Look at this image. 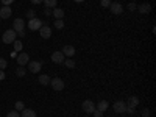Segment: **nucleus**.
<instances>
[{
    "mask_svg": "<svg viewBox=\"0 0 156 117\" xmlns=\"http://www.w3.org/2000/svg\"><path fill=\"white\" fill-rule=\"evenodd\" d=\"M16 37H17V33L14 30H6L3 34H2V41L5 44H12L16 41Z\"/></svg>",
    "mask_w": 156,
    "mask_h": 117,
    "instance_id": "1",
    "label": "nucleus"
},
{
    "mask_svg": "<svg viewBox=\"0 0 156 117\" xmlns=\"http://www.w3.org/2000/svg\"><path fill=\"white\" fill-rule=\"evenodd\" d=\"M27 25H28V28H30L31 31H39V28L44 25V22H42L41 19H37V17H33V19H28Z\"/></svg>",
    "mask_w": 156,
    "mask_h": 117,
    "instance_id": "2",
    "label": "nucleus"
},
{
    "mask_svg": "<svg viewBox=\"0 0 156 117\" xmlns=\"http://www.w3.org/2000/svg\"><path fill=\"white\" fill-rule=\"evenodd\" d=\"M81 106H83V111H84L86 114H92V112L95 111V103H94L92 100H84Z\"/></svg>",
    "mask_w": 156,
    "mask_h": 117,
    "instance_id": "3",
    "label": "nucleus"
},
{
    "mask_svg": "<svg viewBox=\"0 0 156 117\" xmlns=\"http://www.w3.org/2000/svg\"><path fill=\"white\" fill-rule=\"evenodd\" d=\"M112 109L117 112V114H123L126 111V103L123 100H117L114 105H112Z\"/></svg>",
    "mask_w": 156,
    "mask_h": 117,
    "instance_id": "4",
    "label": "nucleus"
},
{
    "mask_svg": "<svg viewBox=\"0 0 156 117\" xmlns=\"http://www.w3.org/2000/svg\"><path fill=\"white\" fill-rule=\"evenodd\" d=\"M23 28H25V22L22 19H14V22H12V30L19 34L23 31Z\"/></svg>",
    "mask_w": 156,
    "mask_h": 117,
    "instance_id": "5",
    "label": "nucleus"
},
{
    "mask_svg": "<svg viewBox=\"0 0 156 117\" xmlns=\"http://www.w3.org/2000/svg\"><path fill=\"white\" fill-rule=\"evenodd\" d=\"M28 70L33 72V73H37V72H41V67H42V62H39V61H30L28 64Z\"/></svg>",
    "mask_w": 156,
    "mask_h": 117,
    "instance_id": "6",
    "label": "nucleus"
},
{
    "mask_svg": "<svg viewBox=\"0 0 156 117\" xmlns=\"http://www.w3.org/2000/svg\"><path fill=\"white\" fill-rule=\"evenodd\" d=\"M109 11L112 12V14H122V11H123V6L119 3V2H111V5H109Z\"/></svg>",
    "mask_w": 156,
    "mask_h": 117,
    "instance_id": "7",
    "label": "nucleus"
},
{
    "mask_svg": "<svg viewBox=\"0 0 156 117\" xmlns=\"http://www.w3.org/2000/svg\"><path fill=\"white\" fill-rule=\"evenodd\" d=\"M64 59H66V56H64L62 51H53V53H51V61L55 64H62Z\"/></svg>",
    "mask_w": 156,
    "mask_h": 117,
    "instance_id": "8",
    "label": "nucleus"
},
{
    "mask_svg": "<svg viewBox=\"0 0 156 117\" xmlns=\"http://www.w3.org/2000/svg\"><path fill=\"white\" fill-rule=\"evenodd\" d=\"M28 62H30V56H28V53H25V51H20L19 56H17V64H19V66H27Z\"/></svg>",
    "mask_w": 156,
    "mask_h": 117,
    "instance_id": "9",
    "label": "nucleus"
},
{
    "mask_svg": "<svg viewBox=\"0 0 156 117\" xmlns=\"http://www.w3.org/2000/svg\"><path fill=\"white\" fill-rule=\"evenodd\" d=\"M50 86L55 90H62L64 89V81L61 80V78H53V80L50 81Z\"/></svg>",
    "mask_w": 156,
    "mask_h": 117,
    "instance_id": "10",
    "label": "nucleus"
},
{
    "mask_svg": "<svg viewBox=\"0 0 156 117\" xmlns=\"http://www.w3.org/2000/svg\"><path fill=\"white\" fill-rule=\"evenodd\" d=\"M39 33H41V37H44V39L51 37V28L48 27V25H42V27L39 28Z\"/></svg>",
    "mask_w": 156,
    "mask_h": 117,
    "instance_id": "11",
    "label": "nucleus"
},
{
    "mask_svg": "<svg viewBox=\"0 0 156 117\" xmlns=\"http://www.w3.org/2000/svg\"><path fill=\"white\" fill-rule=\"evenodd\" d=\"M12 14L11 6H2L0 8V19H9Z\"/></svg>",
    "mask_w": 156,
    "mask_h": 117,
    "instance_id": "12",
    "label": "nucleus"
},
{
    "mask_svg": "<svg viewBox=\"0 0 156 117\" xmlns=\"http://www.w3.org/2000/svg\"><path fill=\"white\" fill-rule=\"evenodd\" d=\"M62 53H64V56L72 58V56L75 55V47H72V45H64V47H62Z\"/></svg>",
    "mask_w": 156,
    "mask_h": 117,
    "instance_id": "13",
    "label": "nucleus"
},
{
    "mask_svg": "<svg viewBox=\"0 0 156 117\" xmlns=\"http://www.w3.org/2000/svg\"><path fill=\"white\" fill-rule=\"evenodd\" d=\"M51 16H55V19H62L64 17V9L55 6L53 9H51Z\"/></svg>",
    "mask_w": 156,
    "mask_h": 117,
    "instance_id": "14",
    "label": "nucleus"
},
{
    "mask_svg": "<svg viewBox=\"0 0 156 117\" xmlns=\"http://www.w3.org/2000/svg\"><path fill=\"white\" fill-rule=\"evenodd\" d=\"M108 108H109V103H108L106 100H100V101L97 103V106H95V109H98V111H101V112H105Z\"/></svg>",
    "mask_w": 156,
    "mask_h": 117,
    "instance_id": "15",
    "label": "nucleus"
},
{
    "mask_svg": "<svg viewBox=\"0 0 156 117\" xmlns=\"http://www.w3.org/2000/svg\"><path fill=\"white\" fill-rule=\"evenodd\" d=\"M137 11L142 12V14H148V12L151 11V6H150L148 3H142V5L137 6Z\"/></svg>",
    "mask_w": 156,
    "mask_h": 117,
    "instance_id": "16",
    "label": "nucleus"
},
{
    "mask_svg": "<svg viewBox=\"0 0 156 117\" xmlns=\"http://www.w3.org/2000/svg\"><path fill=\"white\" fill-rule=\"evenodd\" d=\"M125 103H126V106H129V108H136L139 105V98L133 95V97H129L128 101H125Z\"/></svg>",
    "mask_w": 156,
    "mask_h": 117,
    "instance_id": "17",
    "label": "nucleus"
},
{
    "mask_svg": "<svg viewBox=\"0 0 156 117\" xmlns=\"http://www.w3.org/2000/svg\"><path fill=\"white\" fill-rule=\"evenodd\" d=\"M39 83L41 84H44V86H47V84H50V81H51V78L48 76V75H39Z\"/></svg>",
    "mask_w": 156,
    "mask_h": 117,
    "instance_id": "18",
    "label": "nucleus"
},
{
    "mask_svg": "<svg viewBox=\"0 0 156 117\" xmlns=\"http://www.w3.org/2000/svg\"><path fill=\"white\" fill-rule=\"evenodd\" d=\"M22 117H36V111L34 109H23Z\"/></svg>",
    "mask_w": 156,
    "mask_h": 117,
    "instance_id": "19",
    "label": "nucleus"
},
{
    "mask_svg": "<svg viewBox=\"0 0 156 117\" xmlns=\"http://www.w3.org/2000/svg\"><path fill=\"white\" fill-rule=\"evenodd\" d=\"M64 66H66V67H69V69H73L75 67V61L72 59V58H69V59H64Z\"/></svg>",
    "mask_w": 156,
    "mask_h": 117,
    "instance_id": "20",
    "label": "nucleus"
},
{
    "mask_svg": "<svg viewBox=\"0 0 156 117\" xmlns=\"http://www.w3.org/2000/svg\"><path fill=\"white\" fill-rule=\"evenodd\" d=\"M42 3L45 5V8H55L56 6V0H44Z\"/></svg>",
    "mask_w": 156,
    "mask_h": 117,
    "instance_id": "21",
    "label": "nucleus"
},
{
    "mask_svg": "<svg viewBox=\"0 0 156 117\" xmlns=\"http://www.w3.org/2000/svg\"><path fill=\"white\" fill-rule=\"evenodd\" d=\"M25 73H27V70H25L23 66H19V67L16 69V75H17V76H25Z\"/></svg>",
    "mask_w": 156,
    "mask_h": 117,
    "instance_id": "22",
    "label": "nucleus"
},
{
    "mask_svg": "<svg viewBox=\"0 0 156 117\" xmlns=\"http://www.w3.org/2000/svg\"><path fill=\"white\" fill-rule=\"evenodd\" d=\"M12 44H14V50H16V51H22V47H23V45H22V41H17V39H16Z\"/></svg>",
    "mask_w": 156,
    "mask_h": 117,
    "instance_id": "23",
    "label": "nucleus"
},
{
    "mask_svg": "<svg viewBox=\"0 0 156 117\" xmlns=\"http://www.w3.org/2000/svg\"><path fill=\"white\" fill-rule=\"evenodd\" d=\"M14 108H16V111H23L25 109V105H23V101H16V105H14Z\"/></svg>",
    "mask_w": 156,
    "mask_h": 117,
    "instance_id": "24",
    "label": "nucleus"
},
{
    "mask_svg": "<svg viewBox=\"0 0 156 117\" xmlns=\"http://www.w3.org/2000/svg\"><path fill=\"white\" fill-rule=\"evenodd\" d=\"M55 28H58V30L64 28V22H62V19H56V20H55Z\"/></svg>",
    "mask_w": 156,
    "mask_h": 117,
    "instance_id": "25",
    "label": "nucleus"
},
{
    "mask_svg": "<svg viewBox=\"0 0 156 117\" xmlns=\"http://www.w3.org/2000/svg\"><path fill=\"white\" fill-rule=\"evenodd\" d=\"M6 66H8L6 59H5V58H0V70H5V69H6Z\"/></svg>",
    "mask_w": 156,
    "mask_h": 117,
    "instance_id": "26",
    "label": "nucleus"
},
{
    "mask_svg": "<svg viewBox=\"0 0 156 117\" xmlns=\"http://www.w3.org/2000/svg\"><path fill=\"white\" fill-rule=\"evenodd\" d=\"M6 117H20V114H19V111H9L8 114H6Z\"/></svg>",
    "mask_w": 156,
    "mask_h": 117,
    "instance_id": "27",
    "label": "nucleus"
},
{
    "mask_svg": "<svg viewBox=\"0 0 156 117\" xmlns=\"http://www.w3.org/2000/svg\"><path fill=\"white\" fill-rule=\"evenodd\" d=\"M100 5H101L103 8H109V5H111V0H100Z\"/></svg>",
    "mask_w": 156,
    "mask_h": 117,
    "instance_id": "28",
    "label": "nucleus"
},
{
    "mask_svg": "<svg viewBox=\"0 0 156 117\" xmlns=\"http://www.w3.org/2000/svg\"><path fill=\"white\" fill-rule=\"evenodd\" d=\"M27 17H28V19L36 17V11H34V9H28V11H27Z\"/></svg>",
    "mask_w": 156,
    "mask_h": 117,
    "instance_id": "29",
    "label": "nucleus"
},
{
    "mask_svg": "<svg viewBox=\"0 0 156 117\" xmlns=\"http://www.w3.org/2000/svg\"><path fill=\"white\" fill-rule=\"evenodd\" d=\"M128 9H129V11H136V9H137V5L133 3V2H131V3H128Z\"/></svg>",
    "mask_w": 156,
    "mask_h": 117,
    "instance_id": "30",
    "label": "nucleus"
},
{
    "mask_svg": "<svg viewBox=\"0 0 156 117\" xmlns=\"http://www.w3.org/2000/svg\"><path fill=\"white\" fill-rule=\"evenodd\" d=\"M92 114H94V117H103V112H101V111H98V109H95Z\"/></svg>",
    "mask_w": 156,
    "mask_h": 117,
    "instance_id": "31",
    "label": "nucleus"
},
{
    "mask_svg": "<svg viewBox=\"0 0 156 117\" xmlns=\"http://www.w3.org/2000/svg\"><path fill=\"white\" fill-rule=\"evenodd\" d=\"M14 0H2V3H3V6H9Z\"/></svg>",
    "mask_w": 156,
    "mask_h": 117,
    "instance_id": "32",
    "label": "nucleus"
},
{
    "mask_svg": "<svg viewBox=\"0 0 156 117\" xmlns=\"http://www.w3.org/2000/svg\"><path fill=\"white\" fill-rule=\"evenodd\" d=\"M142 117H150V109H144V111H142Z\"/></svg>",
    "mask_w": 156,
    "mask_h": 117,
    "instance_id": "33",
    "label": "nucleus"
},
{
    "mask_svg": "<svg viewBox=\"0 0 156 117\" xmlns=\"http://www.w3.org/2000/svg\"><path fill=\"white\" fill-rule=\"evenodd\" d=\"M125 112H128V114H134L136 112V109L134 108H129V106H126V111Z\"/></svg>",
    "mask_w": 156,
    "mask_h": 117,
    "instance_id": "34",
    "label": "nucleus"
},
{
    "mask_svg": "<svg viewBox=\"0 0 156 117\" xmlns=\"http://www.w3.org/2000/svg\"><path fill=\"white\" fill-rule=\"evenodd\" d=\"M44 14H45L47 17H48V16H51V9H50V8H45V9H44Z\"/></svg>",
    "mask_w": 156,
    "mask_h": 117,
    "instance_id": "35",
    "label": "nucleus"
},
{
    "mask_svg": "<svg viewBox=\"0 0 156 117\" xmlns=\"http://www.w3.org/2000/svg\"><path fill=\"white\" fill-rule=\"evenodd\" d=\"M30 2H31V3H34V5H41V3L44 2V0H30Z\"/></svg>",
    "mask_w": 156,
    "mask_h": 117,
    "instance_id": "36",
    "label": "nucleus"
},
{
    "mask_svg": "<svg viewBox=\"0 0 156 117\" xmlns=\"http://www.w3.org/2000/svg\"><path fill=\"white\" fill-rule=\"evenodd\" d=\"M2 80H5V72L0 70V81H2Z\"/></svg>",
    "mask_w": 156,
    "mask_h": 117,
    "instance_id": "37",
    "label": "nucleus"
},
{
    "mask_svg": "<svg viewBox=\"0 0 156 117\" xmlns=\"http://www.w3.org/2000/svg\"><path fill=\"white\" fill-rule=\"evenodd\" d=\"M75 2H76V3H81V2H84V0H75Z\"/></svg>",
    "mask_w": 156,
    "mask_h": 117,
    "instance_id": "38",
    "label": "nucleus"
},
{
    "mask_svg": "<svg viewBox=\"0 0 156 117\" xmlns=\"http://www.w3.org/2000/svg\"><path fill=\"white\" fill-rule=\"evenodd\" d=\"M0 23H2V19H0Z\"/></svg>",
    "mask_w": 156,
    "mask_h": 117,
    "instance_id": "39",
    "label": "nucleus"
}]
</instances>
